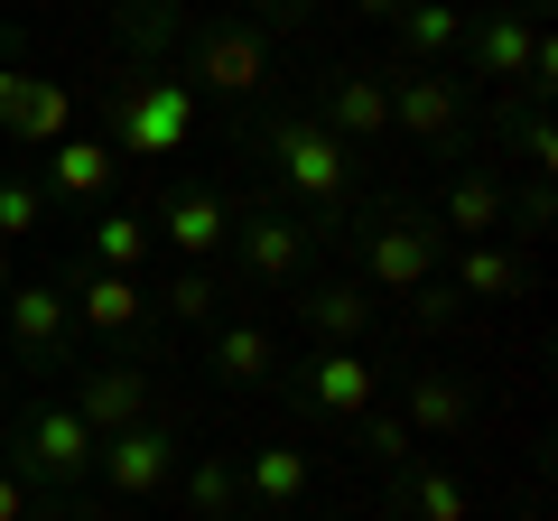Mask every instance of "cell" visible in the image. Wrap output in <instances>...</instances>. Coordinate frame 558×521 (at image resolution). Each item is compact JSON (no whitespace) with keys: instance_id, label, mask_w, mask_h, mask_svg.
I'll list each match as a JSON object with an SVG mask.
<instances>
[{"instance_id":"cell-5","label":"cell","mask_w":558,"mask_h":521,"mask_svg":"<svg viewBox=\"0 0 558 521\" xmlns=\"http://www.w3.org/2000/svg\"><path fill=\"white\" fill-rule=\"evenodd\" d=\"M94 457H102V438L75 420V401H28L20 428H10V465H20L28 494H47V502H75L84 484H94Z\"/></svg>"},{"instance_id":"cell-17","label":"cell","mask_w":558,"mask_h":521,"mask_svg":"<svg viewBox=\"0 0 558 521\" xmlns=\"http://www.w3.org/2000/svg\"><path fill=\"white\" fill-rule=\"evenodd\" d=\"M112 178H121V159L102 149V131H65V141L47 149V168H38L47 205H102V196H112Z\"/></svg>"},{"instance_id":"cell-20","label":"cell","mask_w":558,"mask_h":521,"mask_svg":"<svg viewBox=\"0 0 558 521\" xmlns=\"http://www.w3.org/2000/svg\"><path fill=\"white\" fill-rule=\"evenodd\" d=\"M391 512H400V521H475V494H465L457 465L410 457V465L391 475Z\"/></svg>"},{"instance_id":"cell-11","label":"cell","mask_w":558,"mask_h":521,"mask_svg":"<svg viewBox=\"0 0 558 521\" xmlns=\"http://www.w3.org/2000/svg\"><path fill=\"white\" fill-rule=\"evenodd\" d=\"M0 326H10V354L38 363V373H75V307H65L57 280H10V299H0Z\"/></svg>"},{"instance_id":"cell-30","label":"cell","mask_w":558,"mask_h":521,"mask_svg":"<svg viewBox=\"0 0 558 521\" xmlns=\"http://www.w3.org/2000/svg\"><path fill=\"white\" fill-rule=\"evenodd\" d=\"M354 447H363V465H381V475H400V465H410L418 457V438H410V420H400V410H363V420H354Z\"/></svg>"},{"instance_id":"cell-32","label":"cell","mask_w":558,"mask_h":521,"mask_svg":"<svg viewBox=\"0 0 558 521\" xmlns=\"http://www.w3.org/2000/svg\"><path fill=\"white\" fill-rule=\"evenodd\" d=\"M400 307H410V326H418V336H447V326L465 317V299H457V289H447V280H428V289H418V299H400Z\"/></svg>"},{"instance_id":"cell-29","label":"cell","mask_w":558,"mask_h":521,"mask_svg":"<svg viewBox=\"0 0 558 521\" xmlns=\"http://www.w3.org/2000/svg\"><path fill=\"white\" fill-rule=\"evenodd\" d=\"M149 307H159L168 326H215V317H223V270L178 260V270H168V289H149Z\"/></svg>"},{"instance_id":"cell-1","label":"cell","mask_w":558,"mask_h":521,"mask_svg":"<svg viewBox=\"0 0 558 521\" xmlns=\"http://www.w3.org/2000/svg\"><path fill=\"white\" fill-rule=\"evenodd\" d=\"M252 149H260V168H270V196L299 205V223H307L317 242H344L354 149H344L317 112H270V121H252Z\"/></svg>"},{"instance_id":"cell-35","label":"cell","mask_w":558,"mask_h":521,"mask_svg":"<svg viewBox=\"0 0 558 521\" xmlns=\"http://www.w3.org/2000/svg\"><path fill=\"white\" fill-rule=\"evenodd\" d=\"M20 94H28V65L0 57V131H10V112H20Z\"/></svg>"},{"instance_id":"cell-37","label":"cell","mask_w":558,"mask_h":521,"mask_svg":"<svg viewBox=\"0 0 558 521\" xmlns=\"http://www.w3.org/2000/svg\"><path fill=\"white\" fill-rule=\"evenodd\" d=\"M252 10H260V20H299L307 0H252Z\"/></svg>"},{"instance_id":"cell-39","label":"cell","mask_w":558,"mask_h":521,"mask_svg":"<svg viewBox=\"0 0 558 521\" xmlns=\"http://www.w3.org/2000/svg\"><path fill=\"white\" fill-rule=\"evenodd\" d=\"M10 280H20V260H10V242H0V299H10Z\"/></svg>"},{"instance_id":"cell-13","label":"cell","mask_w":558,"mask_h":521,"mask_svg":"<svg viewBox=\"0 0 558 521\" xmlns=\"http://www.w3.org/2000/svg\"><path fill=\"white\" fill-rule=\"evenodd\" d=\"M57 289H65V307H75L94 336H121V344H140V336H149V317H159V307H149V289H140L131 270H94V260H75Z\"/></svg>"},{"instance_id":"cell-31","label":"cell","mask_w":558,"mask_h":521,"mask_svg":"<svg viewBox=\"0 0 558 521\" xmlns=\"http://www.w3.org/2000/svg\"><path fill=\"white\" fill-rule=\"evenodd\" d=\"M47 186L38 178H20V168H0V242H28V233H47Z\"/></svg>"},{"instance_id":"cell-2","label":"cell","mask_w":558,"mask_h":521,"mask_svg":"<svg viewBox=\"0 0 558 521\" xmlns=\"http://www.w3.org/2000/svg\"><path fill=\"white\" fill-rule=\"evenodd\" d=\"M196 121H205V94L159 57H131L102 94V149L112 159H178L196 149Z\"/></svg>"},{"instance_id":"cell-25","label":"cell","mask_w":558,"mask_h":521,"mask_svg":"<svg viewBox=\"0 0 558 521\" xmlns=\"http://www.w3.org/2000/svg\"><path fill=\"white\" fill-rule=\"evenodd\" d=\"M400 65H457V38H465V0H410L400 10Z\"/></svg>"},{"instance_id":"cell-22","label":"cell","mask_w":558,"mask_h":521,"mask_svg":"<svg viewBox=\"0 0 558 521\" xmlns=\"http://www.w3.org/2000/svg\"><path fill=\"white\" fill-rule=\"evenodd\" d=\"M279 336L270 326H252V317H223L215 336H205V373H223L233 391H252V381H279Z\"/></svg>"},{"instance_id":"cell-3","label":"cell","mask_w":558,"mask_h":521,"mask_svg":"<svg viewBox=\"0 0 558 521\" xmlns=\"http://www.w3.org/2000/svg\"><path fill=\"white\" fill-rule=\"evenodd\" d=\"M344 242H354V280L373 299H418L447 260V233L428 205H373L363 223H344Z\"/></svg>"},{"instance_id":"cell-41","label":"cell","mask_w":558,"mask_h":521,"mask_svg":"<svg viewBox=\"0 0 558 521\" xmlns=\"http://www.w3.org/2000/svg\"><path fill=\"white\" fill-rule=\"evenodd\" d=\"M512 10H539V0H512Z\"/></svg>"},{"instance_id":"cell-26","label":"cell","mask_w":558,"mask_h":521,"mask_svg":"<svg viewBox=\"0 0 558 521\" xmlns=\"http://www.w3.org/2000/svg\"><path fill=\"white\" fill-rule=\"evenodd\" d=\"M178 494H186V512H196V521H233V512H252V502H242V465L223 457V447H196V457L178 465Z\"/></svg>"},{"instance_id":"cell-19","label":"cell","mask_w":558,"mask_h":521,"mask_svg":"<svg viewBox=\"0 0 558 521\" xmlns=\"http://www.w3.org/2000/svg\"><path fill=\"white\" fill-rule=\"evenodd\" d=\"M159 252V233H149V205H84V260L94 270H131L140 280V260Z\"/></svg>"},{"instance_id":"cell-8","label":"cell","mask_w":558,"mask_h":521,"mask_svg":"<svg viewBox=\"0 0 558 521\" xmlns=\"http://www.w3.org/2000/svg\"><path fill=\"white\" fill-rule=\"evenodd\" d=\"M223 252H233V270H242L252 289H299L317 233H307L279 196H252V205H233V242H223Z\"/></svg>"},{"instance_id":"cell-28","label":"cell","mask_w":558,"mask_h":521,"mask_svg":"<svg viewBox=\"0 0 558 521\" xmlns=\"http://www.w3.org/2000/svg\"><path fill=\"white\" fill-rule=\"evenodd\" d=\"M447 252H457V280H447L457 299H502V307H512L521 289H531V280H521V260L502 252V242H447Z\"/></svg>"},{"instance_id":"cell-40","label":"cell","mask_w":558,"mask_h":521,"mask_svg":"<svg viewBox=\"0 0 558 521\" xmlns=\"http://www.w3.org/2000/svg\"><path fill=\"white\" fill-rule=\"evenodd\" d=\"M233 521H279V512H233Z\"/></svg>"},{"instance_id":"cell-9","label":"cell","mask_w":558,"mask_h":521,"mask_svg":"<svg viewBox=\"0 0 558 521\" xmlns=\"http://www.w3.org/2000/svg\"><path fill=\"white\" fill-rule=\"evenodd\" d=\"M391 84V131L418 149H438V159H465V75H447V65H400Z\"/></svg>"},{"instance_id":"cell-36","label":"cell","mask_w":558,"mask_h":521,"mask_svg":"<svg viewBox=\"0 0 558 521\" xmlns=\"http://www.w3.org/2000/svg\"><path fill=\"white\" fill-rule=\"evenodd\" d=\"M38 521H94L84 502H38Z\"/></svg>"},{"instance_id":"cell-15","label":"cell","mask_w":558,"mask_h":521,"mask_svg":"<svg viewBox=\"0 0 558 521\" xmlns=\"http://www.w3.org/2000/svg\"><path fill=\"white\" fill-rule=\"evenodd\" d=\"M317 121L336 131L344 149H363V141H391V84H381V65H344V75H326Z\"/></svg>"},{"instance_id":"cell-6","label":"cell","mask_w":558,"mask_h":521,"mask_svg":"<svg viewBox=\"0 0 558 521\" xmlns=\"http://www.w3.org/2000/svg\"><path fill=\"white\" fill-rule=\"evenodd\" d=\"M196 94H223V102H260L279 84V47L260 20H205L186 38V65H178Z\"/></svg>"},{"instance_id":"cell-27","label":"cell","mask_w":558,"mask_h":521,"mask_svg":"<svg viewBox=\"0 0 558 521\" xmlns=\"http://www.w3.org/2000/svg\"><path fill=\"white\" fill-rule=\"evenodd\" d=\"M494 141L512 149L521 168H531V178H558V131H549V102H494Z\"/></svg>"},{"instance_id":"cell-14","label":"cell","mask_w":558,"mask_h":521,"mask_svg":"<svg viewBox=\"0 0 558 521\" xmlns=\"http://www.w3.org/2000/svg\"><path fill=\"white\" fill-rule=\"evenodd\" d=\"M149 233H159L178 260L215 270V252L233 242V196H215V186H178V196H159V205H149Z\"/></svg>"},{"instance_id":"cell-42","label":"cell","mask_w":558,"mask_h":521,"mask_svg":"<svg viewBox=\"0 0 558 521\" xmlns=\"http://www.w3.org/2000/svg\"><path fill=\"white\" fill-rule=\"evenodd\" d=\"M344 521H354V512H344Z\"/></svg>"},{"instance_id":"cell-33","label":"cell","mask_w":558,"mask_h":521,"mask_svg":"<svg viewBox=\"0 0 558 521\" xmlns=\"http://www.w3.org/2000/svg\"><path fill=\"white\" fill-rule=\"evenodd\" d=\"M549 215H558V196H549V178H531L512 196V233H549Z\"/></svg>"},{"instance_id":"cell-7","label":"cell","mask_w":558,"mask_h":521,"mask_svg":"<svg viewBox=\"0 0 558 521\" xmlns=\"http://www.w3.org/2000/svg\"><path fill=\"white\" fill-rule=\"evenodd\" d=\"M279 381H289V401H299L307 420H336V428H354L363 410L381 401V373L363 363V344H307V354L279 363Z\"/></svg>"},{"instance_id":"cell-38","label":"cell","mask_w":558,"mask_h":521,"mask_svg":"<svg viewBox=\"0 0 558 521\" xmlns=\"http://www.w3.org/2000/svg\"><path fill=\"white\" fill-rule=\"evenodd\" d=\"M363 20H400V10H410V0H354Z\"/></svg>"},{"instance_id":"cell-16","label":"cell","mask_w":558,"mask_h":521,"mask_svg":"<svg viewBox=\"0 0 558 521\" xmlns=\"http://www.w3.org/2000/svg\"><path fill=\"white\" fill-rule=\"evenodd\" d=\"M428 215H438L447 242H494L502 223H512V186H502V168H457Z\"/></svg>"},{"instance_id":"cell-21","label":"cell","mask_w":558,"mask_h":521,"mask_svg":"<svg viewBox=\"0 0 558 521\" xmlns=\"http://www.w3.org/2000/svg\"><path fill=\"white\" fill-rule=\"evenodd\" d=\"M400 420H410V438L447 447L475 428V391H465L457 373H410V391H400Z\"/></svg>"},{"instance_id":"cell-12","label":"cell","mask_w":558,"mask_h":521,"mask_svg":"<svg viewBox=\"0 0 558 521\" xmlns=\"http://www.w3.org/2000/svg\"><path fill=\"white\" fill-rule=\"evenodd\" d=\"M75 420L94 428V438H121L131 420H149L159 410V391H149V363L140 354H112V363H75Z\"/></svg>"},{"instance_id":"cell-18","label":"cell","mask_w":558,"mask_h":521,"mask_svg":"<svg viewBox=\"0 0 558 521\" xmlns=\"http://www.w3.org/2000/svg\"><path fill=\"white\" fill-rule=\"evenodd\" d=\"M307 484H317V465H307V447L299 438H270V447H252V457H242V502H252V512H299L307 502Z\"/></svg>"},{"instance_id":"cell-24","label":"cell","mask_w":558,"mask_h":521,"mask_svg":"<svg viewBox=\"0 0 558 521\" xmlns=\"http://www.w3.org/2000/svg\"><path fill=\"white\" fill-rule=\"evenodd\" d=\"M65 131H75V84H57V75L28 65V94H20V112H10L0 141H10V149H57Z\"/></svg>"},{"instance_id":"cell-4","label":"cell","mask_w":558,"mask_h":521,"mask_svg":"<svg viewBox=\"0 0 558 521\" xmlns=\"http://www.w3.org/2000/svg\"><path fill=\"white\" fill-rule=\"evenodd\" d=\"M457 65L494 84V102H502V94L549 102V84H558V47H549V28H539V10H512V0H494V10L465 20Z\"/></svg>"},{"instance_id":"cell-34","label":"cell","mask_w":558,"mask_h":521,"mask_svg":"<svg viewBox=\"0 0 558 521\" xmlns=\"http://www.w3.org/2000/svg\"><path fill=\"white\" fill-rule=\"evenodd\" d=\"M0 521H38V494H28L20 465H0Z\"/></svg>"},{"instance_id":"cell-23","label":"cell","mask_w":558,"mask_h":521,"mask_svg":"<svg viewBox=\"0 0 558 521\" xmlns=\"http://www.w3.org/2000/svg\"><path fill=\"white\" fill-rule=\"evenodd\" d=\"M373 289H363V280H317V289H299V326H307V336H317V344H363V336H373Z\"/></svg>"},{"instance_id":"cell-10","label":"cell","mask_w":558,"mask_h":521,"mask_svg":"<svg viewBox=\"0 0 558 521\" xmlns=\"http://www.w3.org/2000/svg\"><path fill=\"white\" fill-rule=\"evenodd\" d=\"M178 465H186V438L149 410V420H131L121 438H102L94 484H102L112 502H149V494H168V484H178Z\"/></svg>"}]
</instances>
